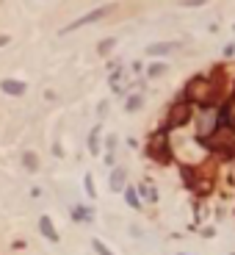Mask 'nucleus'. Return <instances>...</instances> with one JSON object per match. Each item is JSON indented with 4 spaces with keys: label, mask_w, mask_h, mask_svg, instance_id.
<instances>
[{
    "label": "nucleus",
    "mask_w": 235,
    "mask_h": 255,
    "mask_svg": "<svg viewBox=\"0 0 235 255\" xmlns=\"http://www.w3.org/2000/svg\"><path fill=\"white\" fill-rule=\"evenodd\" d=\"M185 94H188V100L210 108V106L216 103V97H218V84L216 81H208V78H194L191 84L185 86Z\"/></svg>",
    "instance_id": "f257e3e1"
},
{
    "label": "nucleus",
    "mask_w": 235,
    "mask_h": 255,
    "mask_svg": "<svg viewBox=\"0 0 235 255\" xmlns=\"http://www.w3.org/2000/svg\"><path fill=\"white\" fill-rule=\"evenodd\" d=\"M205 145L218 150V153H224V155L235 153V128L233 125H218L216 130L205 139Z\"/></svg>",
    "instance_id": "f03ea898"
},
{
    "label": "nucleus",
    "mask_w": 235,
    "mask_h": 255,
    "mask_svg": "<svg viewBox=\"0 0 235 255\" xmlns=\"http://www.w3.org/2000/svg\"><path fill=\"white\" fill-rule=\"evenodd\" d=\"M218 125H221V117H218V111H216V108H208L205 114H202L199 125H196V130H199V139H208Z\"/></svg>",
    "instance_id": "7ed1b4c3"
},
{
    "label": "nucleus",
    "mask_w": 235,
    "mask_h": 255,
    "mask_svg": "<svg viewBox=\"0 0 235 255\" xmlns=\"http://www.w3.org/2000/svg\"><path fill=\"white\" fill-rule=\"evenodd\" d=\"M114 9V6H100V9H94V11H89L86 17H80V20H75V22H69L67 28H64V34H69V31H75V28H83V25H89V22H97V20H102L108 11Z\"/></svg>",
    "instance_id": "20e7f679"
},
{
    "label": "nucleus",
    "mask_w": 235,
    "mask_h": 255,
    "mask_svg": "<svg viewBox=\"0 0 235 255\" xmlns=\"http://www.w3.org/2000/svg\"><path fill=\"white\" fill-rule=\"evenodd\" d=\"M188 117H191V106H188V103H177L175 108H172V114H169V125L180 128L188 122Z\"/></svg>",
    "instance_id": "39448f33"
},
{
    "label": "nucleus",
    "mask_w": 235,
    "mask_h": 255,
    "mask_svg": "<svg viewBox=\"0 0 235 255\" xmlns=\"http://www.w3.org/2000/svg\"><path fill=\"white\" fill-rule=\"evenodd\" d=\"M177 47H180V42H158V44H150L147 53H150V56H166V53L177 50Z\"/></svg>",
    "instance_id": "423d86ee"
},
{
    "label": "nucleus",
    "mask_w": 235,
    "mask_h": 255,
    "mask_svg": "<svg viewBox=\"0 0 235 255\" xmlns=\"http://www.w3.org/2000/svg\"><path fill=\"white\" fill-rule=\"evenodd\" d=\"M150 153L155 155L158 161H166V158H169V150H166V142H163V136L152 139V147H150Z\"/></svg>",
    "instance_id": "0eeeda50"
},
{
    "label": "nucleus",
    "mask_w": 235,
    "mask_h": 255,
    "mask_svg": "<svg viewBox=\"0 0 235 255\" xmlns=\"http://www.w3.org/2000/svg\"><path fill=\"white\" fill-rule=\"evenodd\" d=\"M39 230H42V236L47 238V241H59V233H56V228H53L50 216H42V219H39Z\"/></svg>",
    "instance_id": "6e6552de"
},
{
    "label": "nucleus",
    "mask_w": 235,
    "mask_h": 255,
    "mask_svg": "<svg viewBox=\"0 0 235 255\" xmlns=\"http://www.w3.org/2000/svg\"><path fill=\"white\" fill-rule=\"evenodd\" d=\"M125 178H127V172L122 170V167L111 172V191H122V189H125Z\"/></svg>",
    "instance_id": "1a4fd4ad"
},
{
    "label": "nucleus",
    "mask_w": 235,
    "mask_h": 255,
    "mask_svg": "<svg viewBox=\"0 0 235 255\" xmlns=\"http://www.w3.org/2000/svg\"><path fill=\"white\" fill-rule=\"evenodd\" d=\"M0 89H3V92L6 94H22L25 92V84H20V81H0Z\"/></svg>",
    "instance_id": "9d476101"
},
{
    "label": "nucleus",
    "mask_w": 235,
    "mask_h": 255,
    "mask_svg": "<svg viewBox=\"0 0 235 255\" xmlns=\"http://www.w3.org/2000/svg\"><path fill=\"white\" fill-rule=\"evenodd\" d=\"M22 167H25L28 172H36V170H39V155L31 153V150H28V153H22Z\"/></svg>",
    "instance_id": "9b49d317"
},
{
    "label": "nucleus",
    "mask_w": 235,
    "mask_h": 255,
    "mask_svg": "<svg viewBox=\"0 0 235 255\" xmlns=\"http://www.w3.org/2000/svg\"><path fill=\"white\" fill-rule=\"evenodd\" d=\"M147 72H150V78H160L163 72H166V64H152Z\"/></svg>",
    "instance_id": "f8f14e48"
},
{
    "label": "nucleus",
    "mask_w": 235,
    "mask_h": 255,
    "mask_svg": "<svg viewBox=\"0 0 235 255\" xmlns=\"http://www.w3.org/2000/svg\"><path fill=\"white\" fill-rule=\"evenodd\" d=\"M97 136H100V128H94V130H92V139H89V150H92V153H97V150H100V147H97Z\"/></svg>",
    "instance_id": "ddd939ff"
},
{
    "label": "nucleus",
    "mask_w": 235,
    "mask_h": 255,
    "mask_svg": "<svg viewBox=\"0 0 235 255\" xmlns=\"http://www.w3.org/2000/svg\"><path fill=\"white\" fill-rule=\"evenodd\" d=\"M125 108H127V111H138V108H141V97H138V94H136V97H130Z\"/></svg>",
    "instance_id": "4468645a"
},
{
    "label": "nucleus",
    "mask_w": 235,
    "mask_h": 255,
    "mask_svg": "<svg viewBox=\"0 0 235 255\" xmlns=\"http://www.w3.org/2000/svg\"><path fill=\"white\" fill-rule=\"evenodd\" d=\"M125 197H127V203L133 205V208H138V194H136L133 189H125Z\"/></svg>",
    "instance_id": "2eb2a0df"
},
{
    "label": "nucleus",
    "mask_w": 235,
    "mask_h": 255,
    "mask_svg": "<svg viewBox=\"0 0 235 255\" xmlns=\"http://www.w3.org/2000/svg\"><path fill=\"white\" fill-rule=\"evenodd\" d=\"M94 250H97V253H100V255H114V253H111V250H108V247L102 244V241H97V238H94Z\"/></svg>",
    "instance_id": "dca6fc26"
},
{
    "label": "nucleus",
    "mask_w": 235,
    "mask_h": 255,
    "mask_svg": "<svg viewBox=\"0 0 235 255\" xmlns=\"http://www.w3.org/2000/svg\"><path fill=\"white\" fill-rule=\"evenodd\" d=\"M111 47H114V39H105V42H102L100 47H97V50H100V53H108Z\"/></svg>",
    "instance_id": "f3484780"
},
{
    "label": "nucleus",
    "mask_w": 235,
    "mask_h": 255,
    "mask_svg": "<svg viewBox=\"0 0 235 255\" xmlns=\"http://www.w3.org/2000/svg\"><path fill=\"white\" fill-rule=\"evenodd\" d=\"M202 3H208V0H180V6H202Z\"/></svg>",
    "instance_id": "a211bd4d"
},
{
    "label": "nucleus",
    "mask_w": 235,
    "mask_h": 255,
    "mask_svg": "<svg viewBox=\"0 0 235 255\" xmlns=\"http://www.w3.org/2000/svg\"><path fill=\"white\" fill-rule=\"evenodd\" d=\"M86 191H89V194L94 197V183H92V175H89V178H86Z\"/></svg>",
    "instance_id": "6ab92c4d"
},
{
    "label": "nucleus",
    "mask_w": 235,
    "mask_h": 255,
    "mask_svg": "<svg viewBox=\"0 0 235 255\" xmlns=\"http://www.w3.org/2000/svg\"><path fill=\"white\" fill-rule=\"evenodd\" d=\"M6 42H9V36H0V44H6Z\"/></svg>",
    "instance_id": "aec40b11"
}]
</instances>
